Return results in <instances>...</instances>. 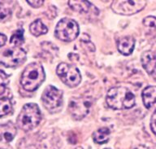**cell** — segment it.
Wrapping results in <instances>:
<instances>
[{
	"label": "cell",
	"mask_w": 156,
	"mask_h": 149,
	"mask_svg": "<svg viewBox=\"0 0 156 149\" xmlns=\"http://www.w3.org/2000/svg\"><path fill=\"white\" fill-rule=\"evenodd\" d=\"M107 104L115 110L129 109L135 104V96L132 91L126 87H113L108 90L107 95Z\"/></svg>",
	"instance_id": "obj_1"
},
{
	"label": "cell",
	"mask_w": 156,
	"mask_h": 149,
	"mask_svg": "<svg viewBox=\"0 0 156 149\" xmlns=\"http://www.w3.org/2000/svg\"><path fill=\"white\" fill-rule=\"evenodd\" d=\"M46 78L43 67L39 63H31L24 68L20 78V84L24 90L34 91Z\"/></svg>",
	"instance_id": "obj_2"
},
{
	"label": "cell",
	"mask_w": 156,
	"mask_h": 149,
	"mask_svg": "<svg viewBox=\"0 0 156 149\" xmlns=\"http://www.w3.org/2000/svg\"><path fill=\"white\" fill-rule=\"evenodd\" d=\"M41 119V111L36 104H27L22 107L17 117V125L24 131H29L40 123Z\"/></svg>",
	"instance_id": "obj_3"
},
{
	"label": "cell",
	"mask_w": 156,
	"mask_h": 149,
	"mask_svg": "<svg viewBox=\"0 0 156 149\" xmlns=\"http://www.w3.org/2000/svg\"><path fill=\"white\" fill-rule=\"evenodd\" d=\"M42 104L49 112L55 113L62 108L63 92L54 85H48L44 90L41 95Z\"/></svg>",
	"instance_id": "obj_4"
},
{
	"label": "cell",
	"mask_w": 156,
	"mask_h": 149,
	"mask_svg": "<svg viewBox=\"0 0 156 149\" xmlns=\"http://www.w3.org/2000/svg\"><path fill=\"white\" fill-rule=\"evenodd\" d=\"M79 34V25L70 18L60 20L55 30V35L58 39L63 42H72L77 38Z\"/></svg>",
	"instance_id": "obj_5"
},
{
	"label": "cell",
	"mask_w": 156,
	"mask_h": 149,
	"mask_svg": "<svg viewBox=\"0 0 156 149\" xmlns=\"http://www.w3.org/2000/svg\"><path fill=\"white\" fill-rule=\"evenodd\" d=\"M93 100L91 97H73L68 104V111L74 119L81 120L90 112Z\"/></svg>",
	"instance_id": "obj_6"
},
{
	"label": "cell",
	"mask_w": 156,
	"mask_h": 149,
	"mask_svg": "<svg viewBox=\"0 0 156 149\" xmlns=\"http://www.w3.org/2000/svg\"><path fill=\"white\" fill-rule=\"evenodd\" d=\"M26 60V51L20 46L7 48L0 52V64L8 68L21 65Z\"/></svg>",
	"instance_id": "obj_7"
},
{
	"label": "cell",
	"mask_w": 156,
	"mask_h": 149,
	"mask_svg": "<svg viewBox=\"0 0 156 149\" xmlns=\"http://www.w3.org/2000/svg\"><path fill=\"white\" fill-rule=\"evenodd\" d=\"M56 73L60 80L69 87H75L80 84L81 75L79 69L75 66L67 63L59 64L56 69Z\"/></svg>",
	"instance_id": "obj_8"
},
{
	"label": "cell",
	"mask_w": 156,
	"mask_h": 149,
	"mask_svg": "<svg viewBox=\"0 0 156 149\" xmlns=\"http://www.w3.org/2000/svg\"><path fill=\"white\" fill-rule=\"evenodd\" d=\"M147 2L143 0L137 1H122L115 0L112 3V11L117 14L130 16L141 12L146 6Z\"/></svg>",
	"instance_id": "obj_9"
},
{
	"label": "cell",
	"mask_w": 156,
	"mask_h": 149,
	"mask_svg": "<svg viewBox=\"0 0 156 149\" xmlns=\"http://www.w3.org/2000/svg\"><path fill=\"white\" fill-rule=\"evenodd\" d=\"M141 64L145 70L156 78V50L145 51L141 56Z\"/></svg>",
	"instance_id": "obj_10"
},
{
	"label": "cell",
	"mask_w": 156,
	"mask_h": 149,
	"mask_svg": "<svg viewBox=\"0 0 156 149\" xmlns=\"http://www.w3.org/2000/svg\"><path fill=\"white\" fill-rule=\"evenodd\" d=\"M17 129L12 122L0 125V145L7 144L12 141L16 135Z\"/></svg>",
	"instance_id": "obj_11"
},
{
	"label": "cell",
	"mask_w": 156,
	"mask_h": 149,
	"mask_svg": "<svg viewBox=\"0 0 156 149\" xmlns=\"http://www.w3.org/2000/svg\"><path fill=\"white\" fill-rule=\"evenodd\" d=\"M135 46V40L133 37H123L117 41L118 51L124 56H129L133 51Z\"/></svg>",
	"instance_id": "obj_12"
},
{
	"label": "cell",
	"mask_w": 156,
	"mask_h": 149,
	"mask_svg": "<svg viewBox=\"0 0 156 149\" xmlns=\"http://www.w3.org/2000/svg\"><path fill=\"white\" fill-rule=\"evenodd\" d=\"M142 100L145 107L148 109L156 107V86H147L142 91Z\"/></svg>",
	"instance_id": "obj_13"
},
{
	"label": "cell",
	"mask_w": 156,
	"mask_h": 149,
	"mask_svg": "<svg viewBox=\"0 0 156 149\" xmlns=\"http://www.w3.org/2000/svg\"><path fill=\"white\" fill-rule=\"evenodd\" d=\"M111 135V130L107 127L100 128L93 134V139L98 144H103L108 142Z\"/></svg>",
	"instance_id": "obj_14"
},
{
	"label": "cell",
	"mask_w": 156,
	"mask_h": 149,
	"mask_svg": "<svg viewBox=\"0 0 156 149\" xmlns=\"http://www.w3.org/2000/svg\"><path fill=\"white\" fill-rule=\"evenodd\" d=\"M29 30L31 32V34L34 36H40L42 34H46L48 32V29L45 24L42 23L41 20H36L30 24L29 26Z\"/></svg>",
	"instance_id": "obj_15"
},
{
	"label": "cell",
	"mask_w": 156,
	"mask_h": 149,
	"mask_svg": "<svg viewBox=\"0 0 156 149\" xmlns=\"http://www.w3.org/2000/svg\"><path fill=\"white\" fill-rule=\"evenodd\" d=\"M68 5L73 10L78 12H88L90 11V8L91 7L92 4L89 1H68Z\"/></svg>",
	"instance_id": "obj_16"
},
{
	"label": "cell",
	"mask_w": 156,
	"mask_h": 149,
	"mask_svg": "<svg viewBox=\"0 0 156 149\" xmlns=\"http://www.w3.org/2000/svg\"><path fill=\"white\" fill-rule=\"evenodd\" d=\"M12 111V104L7 97L0 98V117L9 114Z\"/></svg>",
	"instance_id": "obj_17"
},
{
	"label": "cell",
	"mask_w": 156,
	"mask_h": 149,
	"mask_svg": "<svg viewBox=\"0 0 156 149\" xmlns=\"http://www.w3.org/2000/svg\"><path fill=\"white\" fill-rule=\"evenodd\" d=\"M11 44H13L15 46H20L24 43V30L20 29L12 34L11 38Z\"/></svg>",
	"instance_id": "obj_18"
},
{
	"label": "cell",
	"mask_w": 156,
	"mask_h": 149,
	"mask_svg": "<svg viewBox=\"0 0 156 149\" xmlns=\"http://www.w3.org/2000/svg\"><path fill=\"white\" fill-rule=\"evenodd\" d=\"M12 15V11L3 2H0V22L7 20Z\"/></svg>",
	"instance_id": "obj_19"
},
{
	"label": "cell",
	"mask_w": 156,
	"mask_h": 149,
	"mask_svg": "<svg viewBox=\"0 0 156 149\" xmlns=\"http://www.w3.org/2000/svg\"><path fill=\"white\" fill-rule=\"evenodd\" d=\"M9 83V77L5 72L0 69V95H2L6 90L7 85Z\"/></svg>",
	"instance_id": "obj_20"
},
{
	"label": "cell",
	"mask_w": 156,
	"mask_h": 149,
	"mask_svg": "<svg viewBox=\"0 0 156 149\" xmlns=\"http://www.w3.org/2000/svg\"><path fill=\"white\" fill-rule=\"evenodd\" d=\"M143 24L147 28L156 29V17L150 16L143 20Z\"/></svg>",
	"instance_id": "obj_21"
},
{
	"label": "cell",
	"mask_w": 156,
	"mask_h": 149,
	"mask_svg": "<svg viewBox=\"0 0 156 149\" xmlns=\"http://www.w3.org/2000/svg\"><path fill=\"white\" fill-rule=\"evenodd\" d=\"M27 2L29 3L31 7H35V8H37V7H41V5L43 4L44 1L43 0H34V1H30V0H28Z\"/></svg>",
	"instance_id": "obj_22"
},
{
	"label": "cell",
	"mask_w": 156,
	"mask_h": 149,
	"mask_svg": "<svg viewBox=\"0 0 156 149\" xmlns=\"http://www.w3.org/2000/svg\"><path fill=\"white\" fill-rule=\"evenodd\" d=\"M151 128L153 133L156 135V112L152 115L151 119Z\"/></svg>",
	"instance_id": "obj_23"
},
{
	"label": "cell",
	"mask_w": 156,
	"mask_h": 149,
	"mask_svg": "<svg viewBox=\"0 0 156 149\" xmlns=\"http://www.w3.org/2000/svg\"><path fill=\"white\" fill-rule=\"evenodd\" d=\"M7 42V36L3 34H0V47H2Z\"/></svg>",
	"instance_id": "obj_24"
},
{
	"label": "cell",
	"mask_w": 156,
	"mask_h": 149,
	"mask_svg": "<svg viewBox=\"0 0 156 149\" xmlns=\"http://www.w3.org/2000/svg\"><path fill=\"white\" fill-rule=\"evenodd\" d=\"M136 149H148V148H146V147H144V146H140V147H137V148H136Z\"/></svg>",
	"instance_id": "obj_25"
},
{
	"label": "cell",
	"mask_w": 156,
	"mask_h": 149,
	"mask_svg": "<svg viewBox=\"0 0 156 149\" xmlns=\"http://www.w3.org/2000/svg\"><path fill=\"white\" fill-rule=\"evenodd\" d=\"M106 149H110V148H106Z\"/></svg>",
	"instance_id": "obj_26"
}]
</instances>
